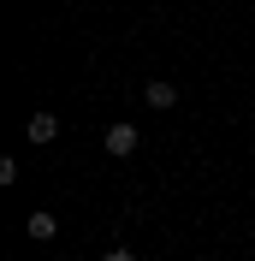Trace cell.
<instances>
[{
	"instance_id": "obj_1",
	"label": "cell",
	"mask_w": 255,
	"mask_h": 261,
	"mask_svg": "<svg viewBox=\"0 0 255 261\" xmlns=\"http://www.w3.org/2000/svg\"><path fill=\"white\" fill-rule=\"evenodd\" d=\"M24 137H30V143H54V137H60V113H30L24 119Z\"/></svg>"
},
{
	"instance_id": "obj_2",
	"label": "cell",
	"mask_w": 255,
	"mask_h": 261,
	"mask_svg": "<svg viewBox=\"0 0 255 261\" xmlns=\"http://www.w3.org/2000/svg\"><path fill=\"white\" fill-rule=\"evenodd\" d=\"M137 143H143V137H137V125H131V119H119V125H107V154H131Z\"/></svg>"
},
{
	"instance_id": "obj_3",
	"label": "cell",
	"mask_w": 255,
	"mask_h": 261,
	"mask_svg": "<svg viewBox=\"0 0 255 261\" xmlns=\"http://www.w3.org/2000/svg\"><path fill=\"white\" fill-rule=\"evenodd\" d=\"M24 231H30L36 244H48L54 231H60V220H54V214H48V208H36V214H30V220H24Z\"/></svg>"
},
{
	"instance_id": "obj_4",
	"label": "cell",
	"mask_w": 255,
	"mask_h": 261,
	"mask_svg": "<svg viewBox=\"0 0 255 261\" xmlns=\"http://www.w3.org/2000/svg\"><path fill=\"white\" fill-rule=\"evenodd\" d=\"M148 107H178V89L172 83H148Z\"/></svg>"
},
{
	"instance_id": "obj_5",
	"label": "cell",
	"mask_w": 255,
	"mask_h": 261,
	"mask_svg": "<svg viewBox=\"0 0 255 261\" xmlns=\"http://www.w3.org/2000/svg\"><path fill=\"white\" fill-rule=\"evenodd\" d=\"M101 261H137V255H131V249H107Z\"/></svg>"
}]
</instances>
